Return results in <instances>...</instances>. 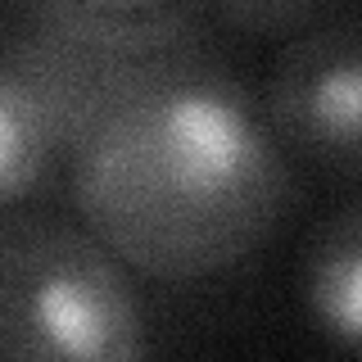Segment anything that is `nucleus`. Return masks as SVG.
<instances>
[{"mask_svg":"<svg viewBox=\"0 0 362 362\" xmlns=\"http://www.w3.org/2000/svg\"><path fill=\"white\" fill-rule=\"evenodd\" d=\"M0 349L18 362L145 354L122 258L90 226L9 213L0 226Z\"/></svg>","mask_w":362,"mask_h":362,"instance_id":"f03ea898","label":"nucleus"},{"mask_svg":"<svg viewBox=\"0 0 362 362\" xmlns=\"http://www.w3.org/2000/svg\"><path fill=\"white\" fill-rule=\"evenodd\" d=\"M263 113L286 154L339 177L362 173V23H322L276 54Z\"/></svg>","mask_w":362,"mask_h":362,"instance_id":"7ed1b4c3","label":"nucleus"},{"mask_svg":"<svg viewBox=\"0 0 362 362\" xmlns=\"http://www.w3.org/2000/svg\"><path fill=\"white\" fill-rule=\"evenodd\" d=\"M68 118L37 68L0 45V199L14 209L68 168Z\"/></svg>","mask_w":362,"mask_h":362,"instance_id":"20e7f679","label":"nucleus"},{"mask_svg":"<svg viewBox=\"0 0 362 362\" xmlns=\"http://www.w3.org/2000/svg\"><path fill=\"white\" fill-rule=\"evenodd\" d=\"M82 222L154 281H204L272 240L294 199L286 145L204 41L105 86L68 150Z\"/></svg>","mask_w":362,"mask_h":362,"instance_id":"f257e3e1","label":"nucleus"},{"mask_svg":"<svg viewBox=\"0 0 362 362\" xmlns=\"http://www.w3.org/2000/svg\"><path fill=\"white\" fill-rule=\"evenodd\" d=\"M73 5H86V9H105V14H154V9L181 5V0H73Z\"/></svg>","mask_w":362,"mask_h":362,"instance_id":"0eeeda50","label":"nucleus"},{"mask_svg":"<svg viewBox=\"0 0 362 362\" xmlns=\"http://www.w3.org/2000/svg\"><path fill=\"white\" fill-rule=\"evenodd\" d=\"M199 5L209 9L226 32L272 41V37L299 32L303 23L322 9V0H199Z\"/></svg>","mask_w":362,"mask_h":362,"instance_id":"423d86ee","label":"nucleus"},{"mask_svg":"<svg viewBox=\"0 0 362 362\" xmlns=\"http://www.w3.org/2000/svg\"><path fill=\"white\" fill-rule=\"evenodd\" d=\"M303 303L322 335L362 354V195L313 231L303 249Z\"/></svg>","mask_w":362,"mask_h":362,"instance_id":"39448f33","label":"nucleus"}]
</instances>
